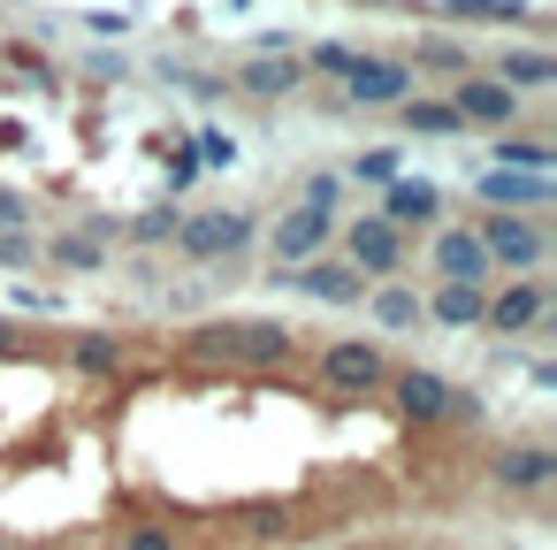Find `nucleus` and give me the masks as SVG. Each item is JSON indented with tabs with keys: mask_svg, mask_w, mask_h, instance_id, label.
<instances>
[{
	"mask_svg": "<svg viewBox=\"0 0 557 550\" xmlns=\"http://www.w3.org/2000/svg\"><path fill=\"white\" fill-rule=\"evenodd\" d=\"M344 85H351V100H405L412 70H405V62H351Z\"/></svg>",
	"mask_w": 557,
	"mask_h": 550,
	"instance_id": "nucleus-10",
	"label": "nucleus"
},
{
	"mask_svg": "<svg viewBox=\"0 0 557 550\" xmlns=\"http://www.w3.org/2000/svg\"><path fill=\"white\" fill-rule=\"evenodd\" d=\"M367 306H374V314H382L389 329H420V298H412L405 283H382V291H374Z\"/></svg>",
	"mask_w": 557,
	"mask_h": 550,
	"instance_id": "nucleus-16",
	"label": "nucleus"
},
{
	"mask_svg": "<svg viewBox=\"0 0 557 550\" xmlns=\"http://www.w3.org/2000/svg\"><path fill=\"white\" fill-rule=\"evenodd\" d=\"M313 375L336 390V398H374V390H389V375H397V359L374 344V337H336V344H321V359H313Z\"/></svg>",
	"mask_w": 557,
	"mask_h": 550,
	"instance_id": "nucleus-1",
	"label": "nucleus"
},
{
	"mask_svg": "<svg viewBox=\"0 0 557 550\" xmlns=\"http://www.w3.org/2000/svg\"><path fill=\"white\" fill-rule=\"evenodd\" d=\"M382 192H389V207H382V222H397V230H405V222H435V215H443V199H435V184H405V176H397V184H382Z\"/></svg>",
	"mask_w": 557,
	"mask_h": 550,
	"instance_id": "nucleus-13",
	"label": "nucleus"
},
{
	"mask_svg": "<svg viewBox=\"0 0 557 550\" xmlns=\"http://www.w3.org/2000/svg\"><path fill=\"white\" fill-rule=\"evenodd\" d=\"M549 77H557V62H549V54H534V47H519V54H504V77H496V85H504V93H519V85H549Z\"/></svg>",
	"mask_w": 557,
	"mask_h": 550,
	"instance_id": "nucleus-15",
	"label": "nucleus"
},
{
	"mask_svg": "<svg viewBox=\"0 0 557 550\" xmlns=\"http://www.w3.org/2000/svg\"><path fill=\"white\" fill-rule=\"evenodd\" d=\"M405 131H420V138H443V131H458V115H450L443 100H412V108H405Z\"/></svg>",
	"mask_w": 557,
	"mask_h": 550,
	"instance_id": "nucleus-17",
	"label": "nucleus"
},
{
	"mask_svg": "<svg viewBox=\"0 0 557 550\" xmlns=\"http://www.w3.org/2000/svg\"><path fill=\"white\" fill-rule=\"evenodd\" d=\"M488 481L511 489V497H542V489L557 481V451H549V443H504V451L488 459Z\"/></svg>",
	"mask_w": 557,
	"mask_h": 550,
	"instance_id": "nucleus-3",
	"label": "nucleus"
},
{
	"mask_svg": "<svg viewBox=\"0 0 557 550\" xmlns=\"http://www.w3.org/2000/svg\"><path fill=\"white\" fill-rule=\"evenodd\" d=\"M496 154H504L511 169H557V154H549V146H534V138H504Z\"/></svg>",
	"mask_w": 557,
	"mask_h": 550,
	"instance_id": "nucleus-19",
	"label": "nucleus"
},
{
	"mask_svg": "<svg viewBox=\"0 0 557 550\" xmlns=\"http://www.w3.org/2000/svg\"><path fill=\"white\" fill-rule=\"evenodd\" d=\"M344 253H351V268H359V276H389V268L405 260V230H397V222H382V215H359V222L344 230Z\"/></svg>",
	"mask_w": 557,
	"mask_h": 550,
	"instance_id": "nucleus-4",
	"label": "nucleus"
},
{
	"mask_svg": "<svg viewBox=\"0 0 557 550\" xmlns=\"http://www.w3.org/2000/svg\"><path fill=\"white\" fill-rule=\"evenodd\" d=\"M351 176H367V184H397V154H389V146H382V154H359Z\"/></svg>",
	"mask_w": 557,
	"mask_h": 550,
	"instance_id": "nucleus-21",
	"label": "nucleus"
},
{
	"mask_svg": "<svg viewBox=\"0 0 557 550\" xmlns=\"http://www.w3.org/2000/svg\"><path fill=\"white\" fill-rule=\"evenodd\" d=\"M0 222H24V199L16 192H0Z\"/></svg>",
	"mask_w": 557,
	"mask_h": 550,
	"instance_id": "nucleus-25",
	"label": "nucleus"
},
{
	"mask_svg": "<svg viewBox=\"0 0 557 550\" xmlns=\"http://www.w3.org/2000/svg\"><path fill=\"white\" fill-rule=\"evenodd\" d=\"M481 199H488V207H542V199H549V176H527V169H488V176H481Z\"/></svg>",
	"mask_w": 557,
	"mask_h": 550,
	"instance_id": "nucleus-11",
	"label": "nucleus"
},
{
	"mask_svg": "<svg viewBox=\"0 0 557 550\" xmlns=\"http://www.w3.org/2000/svg\"><path fill=\"white\" fill-rule=\"evenodd\" d=\"M481 306H488V291H481V283H435V306H428V314H435L443 329H473V321H481Z\"/></svg>",
	"mask_w": 557,
	"mask_h": 550,
	"instance_id": "nucleus-14",
	"label": "nucleus"
},
{
	"mask_svg": "<svg viewBox=\"0 0 557 550\" xmlns=\"http://www.w3.org/2000/svg\"><path fill=\"white\" fill-rule=\"evenodd\" d=\"M473 237H481V253H488V268L504 260V268H519V276H534V268H542V253H549V237H542V222H527V215H496V222H481Z\"/></svg>",
	"mask_w": 557,
	"mask_h": 550,
	"instance_id": "nucleus-2",
	"label": "nucleus"
},
{
	"mask_svg": "<svg viewBox=\"0 0 557 550\" xmlns=\"http://www.w3.org/2000/svg\"><path fill=\"white\" fill-rule=\"evenodd\" d=\"M54 260H62V268H100V245H92V237H62Z\"/></svg>",
	"mask_w": 557,
	"mask_h": 550,
	"instance_id": "nucleus-22",
	"label": "nucleus"
},
{
	"mask_svg": "<svg viewBox=\"0 0 557 550\" xmlns=\"http://www.w3.org/2000/svg\"><path fill=\"white\" fill-rule=\"evenodd\" d=\"M450 115H458V123H496V131H504V123L519 115V100H511L496 77H466L458 100H450Z\"/></svg>",
	"mask_w": 557,
	"mask_h": 550,
	"instance_id": "nucleus-8",
	"label": "nucleus"
},
{
	"mask_svg": "<svg viewBox=\"0 0 557 550\" xmlns=\"http://www.w3.org/2000/svg\"><path fill=\"white\" fill-rule=\"evenodd\" d=\"M351 62H359V54H351V47H313V70H336V77H344V70H351Z\"/></svg>",
	"mask_w": 557,
	"mask_h": 550,
	"instance_id": "nucleus-24",
	"label": "nucleus"
},
{
	"mask_svg": "<svg viewBox=\"0 0 557 550\" xmlns=\"http://www.w3.org/2000/svg\"><path fill=\"white\" fill-rule=\"evenodd\" d=\"M321 245H329V215H313V207H290V215L275 222V260H283V268H306Z\"/></svg>",
	"mask_w": 557,
	"mask_h": 550,
	"instance_id": "nucleus-7",
	"label": "nucleus"
},
{
	"mask_svg": "<svg viewBox=\"0 0 557 550\" xmlns=\"http://www.w3.org/2000/svg\"><path fill=\"white\" fill-rule=\"evenodd\" d=\"M245 85H252V93H290V85H298V62H252Z\"/></svg>",
	"mask_w": 557,
	"mask_h": 550,
	"instance_id": "nucleus-18",
	"label": "nucleus"
},
{
	"mask_svg": "<svg viewBox=\"0 0 557 550\" xmlns=\"http://www.w3.org/2000/svg\"><path fill=\"white\" fill-rule=\"evenodd\" d=\"M435 276H443V283H481V276H488L481 237H473V230H443V237H435Z\"/></svg>",
	"mask_w": 557,
	"mask_h": 550,
	"instance_id": "nucleus-9",
	"label": "nucleus"
},
{
	"mask_svg": "<svg viewBox=\"0 0 557 550\" xmlns=\"http://www.w3.org/2000/svg\"><path fill=\"white\" fill-rule=\"evenodd\" d=\"M298 283H306V298H321V306H351V298H359V268H336V260H306Z\"/></svg>",
	"mask_w": 557,
	"mask_h": 550,
	"instance_id": "nucleus-12",
	"label": "nucleus"
},
{
	"mask_svg": "<svg viewBox=\"0 0 557 550\" xmlns=\"http://www.w3.org/2000/svg\"><path fill=\"white\" fill-rule=\"evenodd\" d=\"M450 16H527V0H443Z\"/></svg>",
	"mask_w": 557,
	"mask_h": 550,
	"instance_id": "nucleus-20",
	"label": "nucleus"
},
{
	"mask_svg": "<svg viewBox=\"0 0 557 550\" xmlns=\"http://www.w3.org/2000/svg\"><path fill=\"white\" fill-rule=\"evenodd\" d=\"M542 314H549V291H542L534 276H519V283H504V291H496V298L481 306V321H488L496 337H519V329H534Z\"/></svg>",
	"mask_w": 557,
	"mask_h": 550,
	"instance_id": "nucleus-6",
	"label": "nucleus"
},
{
	"mask_svg": "<svg viewBox=\"0 0 557 550\" xmlns=\"http://www.w3.org/2000/svg\"><path fill=\"white\" fill-rule=\"evenodd\" d=\"M176 237H184V253H191V260H222V253L252 245V215H230V207H214V215H191Z\"/></svg>",
	"mask_w": 557,
	"mask_h": 550,
	"instance_id": "nucleus-5",
	"label": "nucleus"
},
{
	"mask_svg": "<svg viewBox=\"0 0 557 550\" xmlns=\"http://www.w3.org/2000/svg\"><path fill=\"white\" fill-rule=\"evenodd\" d=\"M420 54H428V62H435V70H466V47H458V39H428V47H420Z\"/></svg>",
	"mask_w": 557,
	"mask_h": 550,
	"instance_id": "nucleus-23",
	"label": "nucleus"
}]
</instances>
